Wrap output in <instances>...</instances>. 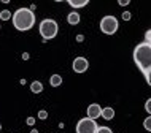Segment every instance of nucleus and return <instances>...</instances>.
Returning a JSON list of instances; mask_svg holds the SVG:
<instances>
[{"instance_id":"obj_23","label":"nucleus","mask_w":151,"mask_h":133,"mask_svg":"<svg viewBox=\"0 0 151 133\" xmlns=\"http://www.w3.org/2000/svg\"><path fill=\"white\" fill-rule=\"evenodd\" d=\"M83 40H84V37H83V35H78V37H76V41H78V43H81Z\"/></svg>"},{"instance_id":"obj_17","label":"nucleus","mask_w":151,"mask_h":133,"mask_svg":"<svg viewBox=\"0 0 151 133\" xmlns=\"http://www.w3.org/2000/svg\"><path fill=\"white\" fill-rule=\"evenodd\" d=\"M38 119H42V120H45V119H48V111H45V110H42V111H38Z\"/></svg>"},{"instance_id":"obj_14","label":"nucleus","mask_w":151,"mask_h":133,"mask_svg":"<svg viewBox=\"0 0 151 133\" xmlns=\"http://www.w3.org/2000/svg\"><path fill=\"white\" fill-rule=\"evenodd\" d=\"M143 127H145V130L151 132V116H148V117L143 120Z\"/></svg>"},{"instance_id":"obj_11","label":"nucleus","mask_w":151,"mask_h":133,"mask_svg":"<svg viewBox=\"0 0 151 133\" xmlns=\"http://www.w3.org/2000/svg\"><path fill=\"white\" fill-rule=\"evenodd\" d=\"M50 84L52 87H59L60 84H62V76L60 75H52L50 78Z\"/></svg>"},{"instance_id":"obj_7","label":"nucleus","mask_w":151,"mask_h":133,"mask_svg":"<svg viewBox=\"0 0 151 133\" xmlns=\"http://www.w3.org/2000/svg\"><path fill=\"white\" fill-rule=\"evenodd\" d=\"M102 110H104V108H100V105H97V103L89 105L88 110H86V112H88L86 117L92 119V120H96L97 117H100V116H102Z\"/></svg>"},{"instance_id":"obj_2","label":"nucleus","mask_w":151,"mask_h":133,"mask_svg":"<svg viewBox=\"0 0 151 133\" xmlns=\"http://www.w3.org/2000/svg\"><path fill=\"white\" fill-rule=\"evenodd\" d=\"M13 26L16 30H30L35 26V13L30 8H18L13 13Z\"/></svg>"},{"instance_id":"obj_9","label":"nucleus","mask_w":151,"mask_h":133,"mask_svg":"<svg viewBox=\"0 0 151 133\" xmlns=\"http://www.w3.org/2000/svg\"><path fill=\"white\" fill-rule=\"evenodd\" d=\"M102 117H104L105 120H111L113 117H115V110H113L111 106H107L102 110Z\"/></svg>"},{"instance_id":"obj_22","label":"nucleus","mask_w":151,"mask_h":133,"mask_svg":"<svg viewBox=\"0 0 151 133\" xmlns=\"http://www.w3.org/2000/svg\"><path fill=\"white\" fill-rule=\"evenodd\" d=\"M129 3H130V0H119V5L121 6H127Z\"/></svg>"},{"instance_id":"obj_1","label":"nucleus","mask_w":151,"mask_h":133,"mask_svg":"<svg viewBox=\"0 0 151 133\" xmlns=\"http://www.w3.org/2000/svg\"><path fill=\"white\" fill-rule=\"evenodd\" d=\"M134 62L140 68V71L146 75L151 70V44L150 43H140L134 49Z\"/></svg>"},{"instance_id":"obj_16","label":"nucleus","mask_w":151,"mask_h":133,"mask_svg":"<svg viewBox=\"0 0 151 133\" xmlns=\"http://www.w3.org/2000/svg\"><path fill=\"white\" fill-rule=\"evenodd\" d=\"M121 18L124 19V21H130V18H132V13H130V11H124V13L121 14Z\"/></svg>"},{"instance_id":"obj_19","label":"nucleus","mask_w":151,"mask_h":133,"mask_svg":"<svg viewBox=\"0 0 151 133\" xmlns=\"http://www.w3.org/2000/svg\"><path fill=\"white\" fill-rule=\"evenodd\" d=\"M145 40H146V43H150V44H151V29L145 33Z\"/></svg>"},{"instance_id":"obj_26","label":"nucleus","mask_w":151,"mask_h":133,"mask_svg":"<svg viewBox=\"0 0 151 133\" xmlns=\"http://www.w3.org/2000/svg\"><path fill=\"white\" fill-rule=\"evenodd\" d=\"M0 130H2V124H0Z\"/></svg>"},{"instance_id":"obj_27","label":"nucleus","mask_w":151,"mask_h":133,"mask_svg":"<svg viewBox=\"0 0 151 133\" xmlns=\"http://www.w3.org/2000/svg\"><path fill=\"white\" fill-rule=\"evenodd\" d=\"M0 27H2V26H0Z\"/></svg>"},{"instance_id":"obj_6","label":"nucleus","mask_w":151,"mask_h":133,"mask_svg":"<svg viewBox=\"0 0 151 133\" xmlns=\"http://www.w3.org/2000/svg\"><path fill=\"white\" fill-rule=\"evenodd\" d=\"M72 68L75 73H84V71H88V68H89L88 59L86 57H76L72 63Z\"/></svg>"},{"instance_id":"obj_3","label":"nucleus","mask_w":151,"mask_h":133,"mask_svg":"<svg viewBox=\"0 0 151 133\" xmlns=\"http://www.w3.org/2000/svg\"><path fill=\"white\" fill-rule=\"evenodd\" d=\"M38 30H40V35L43 37L45 41H48V40H52L56 35H58L59 26H58V22H56L54 19H43V21L40 22Z\"/></svg>"},{"instance_id":"obj_15","label":"nucleus","mask_w":151,"mask_h":133,"mask_svg":"<svg viewBox=\"0 0 151 133\" xmlns=\"http://www.w3.org/2000/svg\"><path fill=\"white\" fill-rule=\"evenodd\" d=\"M96 133H113V132H111V128H110V127H99Z\"/></svg>"},{"instance_id":"obj_21","label":"nucleus","mask_w":151,"mask_h":133,"mask_svg":"<svg viewBox=\"0 0 151 133\" xmlns=\"http://www.w3.org/2000/svg\"><path fill=\"white\" fill-rule=\"evenodd\" d=\"M27 125H35V117H27Z\"/></svg>"},{"instance_id":"obj_5","label":"nucleus","mask_w":151,"mask_h":133,"mask_svg":"<svg viewBox=\"0 0 151 133\" xmlns=\"http://www.w3.org/2000/svg\"><path fill=\"white\" fill-rule=\"evenodd\" d=\"M99 125L96 124V120L89 119V117H83L78 120L76 124V133H96Z\"/></svg>"},{"instance_id":"obj_24","label":"nucleus","mask_w":151,"mask_h":133,"mask_svg":"<svg viewBox=\"0 0 151 133\" xmlns=\"http://www.w3.org/2000/svg\"><path fill=\"white\" fill-rule=\"evenodd\" d=\"M22 59H24V60L29 59V52H24V54H22Z\"/></svg>"},{"instance_id":"obj_18","label":"nucleus","mask_w":151,"mask_h":133,"mask_svg":"<svg viewBox=\"0 0 151 133\" xmlns=\"http://www.w3.org/2000/svg\"><path fill=\"white\" fill-rule=\"evenodd\" d=\"M145 110H146V112L151 116V98H148L146 100V103H145Z\"/></svg>"},{"instance_id":"obj_4","label":"nucleus","mask_w":151,"mask_h":133,"mask_svg":"<svg viewBox=\"0 0 151 133\" xmlns=\"http://www.w3.org/2000/svg\"><path fill=\"white\" fill-rule=\"evenodd\" d=\"M118 27H119V24H118V19L115 18V16L108 14V16H104V18L100 19V30L104 32L105 35L116 33Z\"/></svg>"},{"instance_id":"obj_10","label":"nucleus","mask_w":151,"mask_h":133,"mask_svg":"<svg viewBox=\"0 0 151 133\" xmlns=\"http://www.w3.org/2000/svg\"><path fill=\"white\" fill-rule=\"evenodd\" d=\"M89 3V0H68V5H70L72 8H83V6H86Z\"/></svg>"},{"instance_id":"obj_25","label":"nucleus","mask_w":151,"mask_h":133,"mask_svg":"<svg viewBox=\"0 0 151 133\" xmlns=\"http://www.w3.org/2000/svg\"><path fill=\"white\" fill-rule=\"evenodd\" d=\"M30 133H38V130H37V128H32V130H30Z\"/></svg>"},{"instance_id":"obj_20","label":"nucleus","mask_w":151,"mask_h":133,"mask_svg":"<svg viewBox=\"0 0 151 133\" xmlns=\"http://www.w3.org/2000/svg\"><path fill=\"white\" fill-rule=\"evenodd\" d=\"M145 78H146V83H148V86H151V70L145 75Z\"/></svg>"},{"instance_id":"obj_8","label":"nucleus","mask_w":151,"mask_h":133,"mask_svg":"<svg viewBox=\"0 0 151 133\" xmlns=\"http://www.w3.org/2000/svg\"><path fill=\"white\" fill-rule=\"evenodd\" d=\"M81 18H80V13H76V11H72V13H68L67 16V22L70 24V26H76V24H80Z\"/></svg>"},{"instance_id":"obj_13","label":"nucleus","mask_w":151,"mask_h":133,"mask_svg":"<svg viewBox=\"0 0 151 133\" xmlns=\"http://www.w3.org/2000/svg\"><path fill=\"white\" fill-rule=\"evenodd\" d=\"M13 18V14H11L10 10H2L0 11V21H8V19Z\"/></svg>"},{"instance_id":"obj_12","label":"nucleus","mask_w":151,"mask_h":133,"mask_svg":"<svg viewBox=\"0 0 151 133\" xmlns=\"http://www.w3.org/2000/svg\"><path fill=\"white\" fill-rule=\"evenodd\" d=\"M30 90L34 92V94H40V92H43V84L40 81H34L30 84Z\"/></svg>"}]
</instances>
